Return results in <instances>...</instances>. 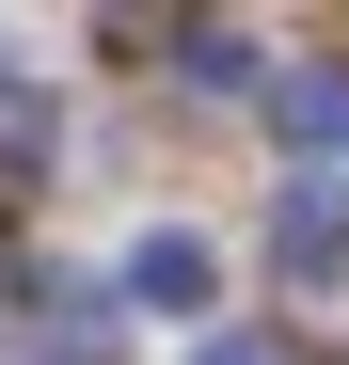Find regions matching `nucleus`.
<instances>
[{
    "label": "nucleus",
    "mask_w": 349,
    "mask_h": 365,
    "mask_svg": "<svg viewBox=\"0 0 349 365\" xmlns=\"http://www.w3.org/2000/svg\"><path fill=\"white\" fill-rule=\"evenodd\" d=\"M0 334H16L32 365H111V286L32 270V286H0Z\"/></svg>",
    "instance_id": "1"
},
{
    "label": "nucleus",
    "mask_w": 349,
    "mask_h": 365,
    "mask_svg": "<svg viewBox=\"0 0 349 365\" xmlns=\"http://www.w3.org/2000/svg\"><path fill=\"white\" fill-rule=\"evenodd\" d=\"M270 128H286V159L318 175V191H349V64H270Z\"/></svg>",
    "instance_id": "2"
},
{
    "label": "nucleus",
    "mask_w": 349,
    "mask_h": 365,
    "mask_svg": "<svg viewBox=\"0 0 349 365\" xmlns=\"http://www.w3.org/2000/svg\"><path fill=\"white\" fill-rule=\"evenodd\" d=\"M111 302H127V318H207V302H222V255H207L191 222H143L127 270H111Z\"/></svg>",
    "instance_id": "3"
},
{
    "label": "nucleus",
    "mask_w": 349,
    "mask_h": 365,
    "mask_svg": "<svg viewBox=\"0 0 349 365\" xmlns=\"http://www.w3.org/2000/svg\"><path fill=\"white\" fill-rule=\"evenodd\" d=\"M270 270H286V302H318V286L349 270V191L286 175V191H270Z\"/></svg>",
    "instance_id": "4"
},
{
    "label": "nucleus",
    "mask_w": 349,
    "mask_h": 365,
    "mask_svg": "<svg viewBox=\"0 0 349 365\" xmlns=\"http://www.w3.org/2000/svg\"><path fill=\"white\" fill-rule=\"evenodd\" d=\"M159 48H174V80H191V96H222V111H239V96H270V48H254L239 16H174Z\"/></svg>",
    "instance_id": "5"
},
{
    "label": "nucleus",
    "mask_w": 349,
    "mask_h": 365,
    "mask_svg": "<svg viewBox=\"0 0 349 365\" xmlns=\"http://www.w3.org/2000/svg\"><path fill=\"white\" fill-rule=\"evenodd\" d=\"M48 159H64V128H48V96L0 64V207H32V191H48Z\"/></svg>",
    "instance_id": "6"
},
{
    "label": "nucleus",
    "mask_w": 349,
    "mask_h": 365,
    "mask_svg": "<svg viewBox=\"0 0 349 365\" xmlns=\"http://www.w3.org/2000/svg\"><path fill=\"white\" fill-rule=\"evenodd\" d=\"M191 365H302V334H270V318H222Z\"/></svg>",
    "instance_id": "7"
}]
</instances>
